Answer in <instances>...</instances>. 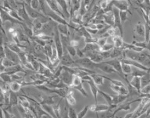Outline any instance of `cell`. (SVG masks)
<instances>
[{
    "instance_id": "obj_45",
    "label": "cell",
    "mask_w": 150,
    "mask_h": 118,
    "mask_svg": "<svg viewBox=\"0 0 150 118\" xmlns=\"http://www.w3.org/2000/svg\"><path fill=\"white\" fill-rule=\"evenodd\" d=\"M108 38H109V37H100L99 38H98L97 44H98V46L100 47L104 46V45L107 43Z\"/></svg>"
},
{
    "instance_id": "obj_53",
    "label": "cell",
    "mask_w": 150,
    "mask_h": 118,
    "mask_svg": "<svg viewBox=\"0 0 150 118\" xmlns=\"http://www.w3.org/2000/svg\"><path fill=\"white\" fill-rule=\"evenodd\" d=\"M77 56L79 58H82L85 57V54H84V51L82 49H81L80 47H77Z\"/></svg>"
},
{
    "instance_id": "obj_14",
    "label": "cell",
    "mask_w": 150,
    "mask_h": 118,
    "mask_svg": "<svg viewBox=\"0 0 150 118\" xmlns=\"http://www.w3.org/2000/svg\"><path fill=\"white\" fill-rule=\"evenodd\" d=\"M103 20H104L106 25L110 26V27H113L114 26L115 17L112 10V11L107 12V13H105L103 15Z\"/></svg>"
},
{
    "instance_id": "obj_4",
    "label": "cell",
    "mask_w": 150,
    "mask_h": 118,
    "mask_svg": "<svg viewBox=\"0 0 150 118\" xmlns=\"http://www.w3.org/2000/svg\"><path fill=\"white\" fill-rule=\"evenodd\" d=\"M60 80L62 82H63L64 83L68 86L70 87L72 85V81H73V78H74V74L70 73V72H68L67 70H66L64 68H63V72H61L60 75L59 77Z\"/></svg>"
},
{
    "instance_id": "obj_1",
    "label": "cell",
    "mask_w": 150,
    "mask_h": 118,
    "mask_svg": "<svg viewBox=\"0 0 150 118\" xmlns=\"http://www.w3.org/2000/svg\"><path fill=\"white\" fill-rule=\"evenodd\" d=\"M60 65H63V66H65V67L70 68L77 67L78 66V65L76 64V61L74 59V58L67 51H64L62 58H60Z\"/></svg>"
},
{
    "instance_id": "obj_6",
    "label": "cell",
    "mask_w": 150,
    "mask_h": 118,
    "mask_svg": "<svg viewBox=\"0 0 150 118\" xmlns=\"http://www.w3.org/2000/svg\"><path fill=\"white\" fill-rule=\"evenodd\" d=\"M46 16H48L51 20L54 21L56 23H63V24H70V23H68L67 20H66L65 19L63 18L62 16L58 15L56 13H54L52 10L49 9V11L46 12Z\"/></svg>"
},
{
    "instance_id": "obj_48",
    "label": "cell",
    "mask_w": 150,
    "mask_h": 118,
    "mask_svg": "<svg viewBox=\"0 0 150 118\" xmlns=\"http://www.w3.org/2000/svg\"><path fill=\"white\" fill-rule=\"evenodd\" d=\"M98 5H99V7H100L101 9H105L108 7V6L110 5V3L107 2V0H102L100 2H98Z\"/></svg>"
},
{
    "instance_id": "obj_11",
    "label": "cell",
    "mask_w": 150,
    "mask_h": 118,
    "mask_svg": "<svg viewBox=\"0 0 150 118\" xmlns=\"http://www.w3.org/2000/svg\"><path fill=\"white\" fill-rule=\"evenodd\" d=\"M96 68H98V69L101 70L102 72H105V73H107V74H112V73H117L116 70L110 66V65H108L105 62L103 61L101 63H96Z\"/></svg>"
},
{
    "instance_id": "obj_42",
    "label": "cell",
    "mask_w": 150,
    "mask_h": 118,
    "mask_svg": "<svg viewBox=\"0 0 150 118\" xmlns=\"http://www.w3.org/2000/svg\"><path fill=\"white\" fill-rule=\"evenodd\" d=\"M68 116H69V118H78L77 114L75 111L74 108L73 107H70V106L68 108Z\"/></svg>"
},
{
    "instance_id": "obj_8",
    "label": "cell",
    "mask_w": 150,
    "mask_h": 118,
    "mask_svg": "<svg viewBox=\"0 0 150 118\" xmlns=\"http://www.w3.org/2000/svg\"><path fill=\"white\" fill-rule=\"evenodd\" d=\"M84 54H85V57L89 58L95 63H101L105 61V59L100 54V51H89V52L84 53Z\"/></svg>"
},
{
    "instance_id": "obj_41",
    "label": "cell",
    "mask_w": 150,
    "mask_h": 118,
    "mask_svg": "<svg viewBox=\"0 0 150 118\" xmlns=\"http://www.w3.org/2000/svg\"><path fill=\"white\" fill-rule=\"evenodd\" d=\"M114 48V45L113 44H110V43H106V44L100 48V51H112V49Z\"/></svg>"
},
{
    "instance_id": "obj_36",
    "label": "cell",
    "mask_w": 150,
    "mask_h": 118,
    "mask_svg": "<svg viewBox=\"0 0 150 118\" xmlns=\"http://www.w3.org/2000/svg\"><path fill=\"white\" fill-rule=\"evenodd\" d=\"M82 84H80L78 86H75V87H73V88L71 89H74V90H77L82 96H84V97H88V93H87L86 90H85L84 87H83V85H82Z\"/></svg>"
},
{
    "instance_id": "obj_56",
    "label": "cell",
    "mask_w": 150,
    "mask_h": 118,
    "mask_svg": "<svg viewBox=\"0 0 150 118\" xmlns=\"http://www.w3.org/2000/svg\"><path fill=\"white\" fill-rule=\"evenodd\" d=\"M96 0H91V4H90V6H89V10H91L92 9V7L96 5Z\"/></svg>"
},
{
    "instance_id": "obj_32",
    "label": "cell",
    "mask_w": 150,
    "mask_h": 118,
    "mask_svg": "<svg viewBox=\"0 0 150 118\" xmlns=\"http://www.w3.org/2000/svg\"><path fill=\"white\" fill-rule=\"evenodd\" d=\"M52 46H53V45H52ZM52 46V45H49V44H46V45L44 47V53L46 55L47 58H48V61L51 58L52 55V51H53Z\"/></svg>"
},
{
    "instance_id": "obj_57",
    "label": "cell",
    "mask_w": 150,
    "mask_h": 118,
    "mask_svg": "<svg viewBox=\"0 0 150 118\" xmlns=\"http://www.w3.org/2000/svg\"><path fill=\"white\" fill-rule=\"evenodd\" d=\"M31 2H32V0H24V3L27 5H29V6H30Z\"/></svg>"
},
{
    "instance_id": "obj_9",
    "label": "cell",
    "mask_w": 150,
    "mask_h": 118,
    "mask_svg": "<svg viewBox=\"0 0 150 118\" xmlns=\"http://www.w3.org/2000/svg\"><path fill=\"white\" fill-rule=\"evenodd\" d=\"M0 14H1V20H2V25H4V23L6 22H10V23L14 25V24H16V23H23V22H20V21L16 20L14 18H13L10 15H9L6 11H5L4 9H1V12H0Z\"/></svg>"
},
{
    "instance_id": "obj_49",
    "label": "cell",
    "mask_w": 150,
    "mask_h": 118,
    "mask_svg": "<svg viewBox=\"0 0 150 118\" xmlns=\"http://www.w3.org/2000/svg\"><path fill=\"white\" fill-rule=\"evenodd\" d=\"M133 44H134L135 46L137 47H142L144 49H146L147 48V43L144 40L142 42H136V41H134L132 43Z\"/></svg>"
},
{
    "instance_id": "obj_54",
    "label": "cell",
    "mask_w": 150,
    "mask_h": 118,
    "mask_svg": "<svg viewBox=\"0 0 150 118\" xmlns=\"http://www.w3.org/2000/svg\"><path fill=\"white\" fill-rule=\"evenodd\" d=\"M105 27H106V24H105V23H97L96 24V29L98 30H103V28H105Z\"/></svg>"
},
{
    "instance_id": "obj_52",
    "label": "cell",
    "mask_w": 150,
    "mask_h": 118,
    "mask_svg": "<svg viewBox=\"0 0 150 118\" xmlns=\"http://www.w3.org/2000/svg\"><path fill=\"white\" fill-rule=\"evenodd\" d=\"M70 45L72 47H74L76 48H77V47H79V40L77 39L70 40Z\"/></svg>"
},
{
    "instance_id": "obj_46",
    "label": "cell",
    "mask_w": 150,
    "mask_h": 118,
    "mask_svg": "<svg viewBox=\"0 0 150 118\" xmlns=\"http://www.w3.org/2000/svg\"><path fill=\"white\" fill-rule=\"evenodd\" d=\"M39 6H40V2L39 0H32V2L30 3V7L32 9H35L39 11Z\"/></svg>"
},
{
    "instance_id": "obj_31",
    "label": "cell",
    "mask_w": 150,
    "mask_h": 118,
    "mask_svg": "<svg viewBox=\"0 0 150 118\" xmlns=\"http://www.w3.org/2000/svg\"><path fill=\"white\" fill-rule=\"evenodd\" d=\"M141 83H142V88L144 86H147L149 84H150V72H146V74L145 75H143L141 78Z\"/></svg>"
},
{
    "instance_id": "obj_38",
    "label": "cell",
    "mask_w": 150,
    "mask_h": 118,
    "mask_svg": "<svg viewBox=\"0 0 150 118\" xmlns=\"http://www.w3.org/2000/svg\"><path fill=\"white\" fill-rule=\"evenodd\" d=\"M128 13L131 14V13L130 11H120V17L121 20L122 24H124L128 20Z\"/></svg>"
},
{
    "instance_id": "obj_51",
    "label": "cell",
    "mask_w": 150,
    "mask_h": 118,
    "mask_svg": "<svg viewBox=\"0 0 150 118\" xmlns=\"http://www.w3.org/2000/svg\"><path fill=\"white\" fill-rule=\"evenodd\" d=\"M100 54L103 57L104 59H110V56H111V51H100Z\"/></svg>"
},
{
    "instance_id": "obj_33",
    "label": "cell",
    "mask_w": 150,
    "mask_h": 118,
    "mask_svg": "<svg viewBox=\"0 0 150 118\" xmlns=\"http://www.w3.org/2000/svg\"><path fill=\"white\" fill-rule=\"evenodd\" d=\"M122 72L125 75H131L133 71H132V68L131 65L122 62Z\"/></svg>"
},
{
    "instance_id": "obj_37",
    "label": "cell",
    "mask_w": 150,
    "mask_h": 118,
    "mask_svg": "<svg viewBox=\"0 0 150 118\" xmlns=\"http://www.w3.org/2000/svg\"><path fill=\"white\" fill-rule=\"evenodd\" d=\"M6 12L12 16V17H13V18L15 19V20L20 21V22H23V20L21 18V16H19L18 13H17L16 10H15V9H10V10H8V11Z\"/></svg>"
},
{
    "instance_id": "obj_62",
    "label": "cell",
    "mask_w": 150,
    "mask_h": 118,
    "mask_svg": "<svg viewBox=\"0 0 150 118\" xmlns=\"http://www.w3.org/2000/svg\"><path fill=\"white\" fill-rule=\"evenodd\" d=\"M146 118H150V114H149V115H148V116H147V117H146Z\"/></svg>"
},
{
    "instance_id": "obj_17",
    "label": "cell",
    "mask_w": 150,
    "mask_h": 118,
    "mask_svg": "<svg viewBox=\"0 0 150 118\" xmlns=\"http://www.w3.org/2000/svg\"><path fill=\"white\" fill-rule=\"evenodd\" d=\"M74 89L70 88V89L68 91L67 94L65 98L66 101L67 103V104L69 105V106H70V107H74L75 105H76V103H77V100H76V99H75L74 96Z\"/></svg>"
},
{
    "instance_id": "obj_2",
    "label": "cell",
    "mask_w": 150,
    "mask_h": 118,
    "mask_svg": "<svg viewBox=\"0 0 150 118\" xmlns=\"http://www.w3.org/2000/svg\"><path fill=\"white\" fill-rule=\"evenodd\" d=\"M53 39L54 45L56 47V48L57 49V51H58L59 54V58H62V56H63V53H64V51H63V42H62V40H61V35L56 27V30H55V33H54Z\"/></svg>"
},
{
    "instance_id": "obj_55",
    "label": "cell",
    "mask_w": 150,
    "mask_h": 118,
    "mask_svg": "<svg viewBox=\"0 0 150 118\" xmlns=\"http://www.w3.org/2000/svg\"><path fill=\"white\" fill-rule=\"evenodd\" d=\"M40 118H54V117L52 116H51L50 114H49L48 113H46V112H45V114H42Z\"/></svg>"
},
{
    "instance_id": "obj_28",
    "label": "cell",
    "mask_w": 150,
    "mask_h": 118,
    "mask_svg": "<svg viewBox=\"0 0 150 118\" xmlns=\"http://www.w3.org/2000/svg\"><path fill=\"white\" fill-rule=\"evenodd\" d=\"M112 44L114 45V47L117 48H122L124 42L123 40V37L121 36H116L112 37Z\"/></svg>"
},
{
    "instance_id": "obj_30",
    "label": "cell",
    "mask_w": 150,
    "mask_h": 118,
    "mask_svg": "<svg viewBox=\"0 0 150 118\" xmlns=\"http://www.w3.org/2000/svg\"><path fill=\"white\" fill-rule=\"evenodd\" d=\"M98 94L102 95V96L105 99V100L106 101L109 106L112 105V96H110V94H108V93H105L103 91H101L100 89H98Z\"/></svg>"
},
{
    "instance_id": "obj_34",
    "label": "cell",
    "mask_w": 150,
    "mask_h": 118,
    "mask_svg": "<svg viewBox=\"0 0 150 118\" xmlns=\"http://www.w3.org/2000/svg\"><path fill=\"white\" fill-rule=\"evenodd\" d=\"M1 65H3L6 68H7L13 67L14 65H16V64H15V63H14L13 61H12L11 60H9V58H3L2 60H1Z\"/></svg>"
},
{
    "instance_id": "obj_58",
    "label": "cell",
    "mask_w": 150,
    "mask_h": 118,
    "mask_svg": "<svg viewBox=\"0 0 150 118\" xmlns=\"http://www.w3.org/2000/svg\"><path fill=\"white\" fill-rule=\"evenodd\" d=\"M147 50H149V51H150V39L149 40V42L147 43Z\"/></svg>"
},
{
    "instance_id": "obj_44",
    "label": "cell",
    "mask_w": 150,
    "mask_h": 118,
    "mask_svg": "<svg viewBox=\"0 0 150 118\" xmlns=\"http://www.w3.org/2000/svg\"><path fill=\"white\" fill-rule=\"evenodd\" d=\"M105 79H107L109 81L111 82V84L112 85H115V86H125L121 81H120V80H117V79H110L109 77H106V76H104Z\"/></svg>"
},
{
    "instance_id": "obj_5",
    "label": "cell",
    "mask_w": 150,
    "mask_h": 118,
    "mask_svg": "<svg viewBox=\"0 0 150 118\" xmlns=\"http://www.w3.org/2000/svg\"><path fill=\"white\" fill-rule=\"evenodd\" d=\"M2 45H4L5 47V51H6V58H9V60H11L12 61H13L15 64H21V59H20V57H19L18 54L16 53V52H14L12 50L8 47L6 45H5V44H2Z\"/></svg>"
},
{
    "instance_id": "obj_3",
    "label": "cell",
    "mask_w": 150,
    "mask_h": 118,
    "mask_svg": "<svg viewBox=\"0 0 150 118\" xmlns=\"http://www.w3.org/2000/svg\"><path fill=\"white\" fill-rule=\"evenodd\" d=\"M76 61V64L78 65V66H81V67L86 68H88V69L92 70L93 68H96V64L94 61L90 59L88 57H84V58H79Z\"/></svg>"
},
{
    "instance_id": "obj_61",
    "label": "cell",
    "mask_w": 150,
    "mask_h": 118,
    "mask_svg": "<svg viewBox=\"0 0 150 118\" xmlns=\"http://www.w3.org/2000/svg\"><path fill=\"white\" fill-rule=\"evenodd\" d=\"M148 16H149V20L150 21V9H149V15H148Z\"/></svg>"
},
{
    "instance_id": "obj_26",
    "label": "cell",
    "mask_w": 150,
    "mask_h": 118,
    "mask_svg": "<svg viewBox=\"0 0 150 118\" xmlns=\"http://www.w3.org/2000/svg\"><path fill=\"white\" fill-rule=\"evenodd\" d=\"M19 104V96L16 95V93L10 91L9 93V106L14 107Z\"/></svg>"
},
{
    "instance_id": "obj_24",
    "label": "cell",
    "mask_w": 150,
    "mask_h": 118,
    "mask_svg": "<svg viewBox=\"0 0 150 118\" xmlns=\"http://www.w3.org/2000/svg\"><path fill=\"white\" fill-rule=\"evenodd\" d=\"M134 32H135V34L138 35V36L145 38V24H143V23H138V24H136L135 28H134Z\"/></svg>"
},
{
    "instance_id": "obj_18",
    "label": "cell",
    "mask_w": 150,
    "mask_h": 118,
    "mask_svg": "<svg viewBox=\"0 0 150 118\" xmlns=\"http://www.w3.org/2000/svg\"><path fill=\"white\" fill-rule=\"evenodd\" d=\"M70 24H63V23H57L56 28L59 30V32L61 35H64V36H67L70 37Z\"/></svg>"
},
{
    "instance_id": "obj_21",
    "label": "cell",
    "mask_w": 150,
    "mask_h": 118,
    "mask_svg": "<svg viewBox=\"0 0 150 118\" xmlns=\"http://www.w3.org/2000/svg\"><path fill=\"white\" fill-rule=\"evenodd\" d=\"M123 51L124 50L122 48H117L114 47L111 51V56H110V59H120L121 60L123 58Z\"/></svg>"
},
{
    "instance_id": "obj_16",
    "label": "cell",
    "mask_w": 150,
    "mask_h": 118,
    "mask_svg": "<svg viewBox=\"0 0 150 118\" xmlns=\"http://www.w3.org/2000/svg\"><path fill=\"white\" fill-rule=\"evenodd\" d=\"M110 89L112 91H114L115 93H117L119 95H124V96H128V89L125 86H115L111 84L110 85Z\"/></svg>"
},
{
    "instance_id": "obj_43",
    "label": "cell",
    "mask_w": 150,
    "mask_h": 118,
    "mask_svg": "<svg viewBox=\"0 0 150 118\" xmlns=\"http://www.w3.org/2000/svg\"><path fill=\"white\" fill-rule=\"evenodd\" d=\"M88 110H89V106L88 105H87V106H85V107H84V108H83V109L79 112V113H77L78 118H84Z\"/></svg>"
},
{
    "instance_id": "obj_7",
    "label": "cell",
    "mask_w": 150,
    "mask_h": 118,
    "mask_svg": "<svg viewBox=\"0 0 150 118\" xmlns=\"http://www.w3.org/2000/svg\"><path fill=\"white\" fill-rule=\"evenodd\" d=\"M57 4L59 5V6L61 9L62 12L63 13V14L65 15L66 18H67V20L69 22L70 21V18H71V16H70V12L68 9V6H69V4L68 2L66 1V0H56Z\"/></svg>"
},
{
    "instance_id": "obj_23",
    "label": "cell",
    "mask_w": 150,
    "mask_h": 118,
    "mask_svg": "<svg viewBox=\"0 0 150 118\" xmlns=\"http://www.w3.org/2000/svg\"><path fill=\"white\" fill-rule=\"evenodd\" d=\"M91 79H92V81L95 82L97 86H103V84H104V75H101L99 74H94V75H91Z\"/></svg>"
},
{
    "instance_id": "obj_39",
    "label": "cell",
    "mask_w": 150,
    "mask_h": 118,
    "mask_svg": "<svg viewBox=\"0 0 150 118\" xmlns=\"http://www.w3.org/2000/svg\"><path fill=\"white\" fill-rule=\"evenodd\" d=\"M146 72H147V71H144V70L137 68V70L133 71L131 75L132 77H140V78H142L143 75H145L146 74Z\"/></svg>"
},
{
    "instance_id": "obj_59",
    "label": "cell",
    "mask_w": 150,
    "mask_h": 118,
    "mask_svg": "<svg viewBox=\"0 0 150 118\" xmlns=\"http://www.w3.org/2000/svg\"><path fill=\"white\" fill-rule=\"evenodd\" d=\"M66 1L68 2V4H69V6H70V2H71V0H66Z\"/></svg>"
},
{
    "instance_id": "obj_12",
    "label": "cell",
    "mask_w": 150,
    "mask_h": 118,
    "mask_svg": "<svg viewBox=\"0 0 150 118\" xmlns=\"http://www.w3.org/2000/svg\"><path fill=\"white\" fill-rule=\"evenodd\" d=\"M25 8L27 12H28V15H29V16H30L31 20H35V19L38 18H42V17H45L46 16H45L44 14H42V13H40L39 11L32 9L29 5L25 4Z\"/></svg>"
},
{
    "instance_id": "obj_29",
    "label": "cell",
    "mask_w": 150,
    "mask_h": 118,
    "mask_svg": "<svg viewBox=\"0 0 150 118\" xmlns=\"http://www.w3.org/2000/svg\"><path fill=\"white\" fill-rule=\"evenodd\" d=\"M22 84L20 83V82H12L11 83L9 84V89H10V91L12 92H14V93H18L22 89Z\"/></svg>"
},
{
    "instance_id": "obj_25",
    "label": "cell",
    "mask_w": 150,
    "mask_h": 118,
    "mask_svg": "<svg viewBox=\"0 0 150 118\" xmlns=\"http://www.w3.org/2000/svg\"><path fill=\"white\" fill-rule=\"evenodd\" d=\"M19 104L25 109H29L30 107V100L26 96H19Z\"/></svg>"
},
{
    "instance_id": "obj_60",
    "label": "cell",
    "mask_w": 150,
    "mask_h": 118,
    "mask_svg": "<svg viewBox=\"0 0 150 118\" xmlns=\"http://www.w3.org/2000/svg\"><path fill=\"white\" fill-rule=\"evenodd\" d=\"M126 1H127V2H129V4H130V5H132V3H131V0H126Z\"/></svg>"
},
{
    "instance_id": "obj_27",
    "label": "cell",
    "mask_w": 150,
    "mask_h": 118,
    "mask_svg": "<svg viewBox=\"0 0 150 118\" xmlns=\"http://www.w3.org/2000/svg\"><path fill=\"white\" fill-rule=\"evenodd\" d=\"M130 84L133 86L134 88L139 92H141V89H142V83H141V78L140 77H132Z\"/></svg>"
},
{
    "instance_id": "obj_22",
    "label": "cell",
    "mask_w": 150,
    "mask_h": 118,
    "mask_svg": "<svg viewBox=\"0 0 150 118\" xmlns=\"http://www.w3.org/2000/svg\"><path fill=\"white\" fill-rule=\"evenodd\" d=\"M5 45H6L10 50H12V51H14V52H16V53L17 54L21 53V51H23V50L21 49V47H20V45L16 44V42L13 41V40H9Z\"/></svg>"
},
{
    "instance_id": "obj_13",
    "label": "cell",
    "mask_w": 150,
    "mask_h": 118,
    "mask_svg": "<svg viewBox=\"0 0 150 118\" xmlns=\"http://www.w3.org/2000/svg\"><path fill=\"white\" fill-rule=\"evenodd\" d=\"M110 109V106L108 104H96L89 105V110L91 112H95V113H103V112L107 111L108 110Z\"/></svg>"
},
{
    "instance_id": "obj_10",
    "label": "cell",
    "mask_w": 150,
    "mask_h": 118,
    "mask_svg": "<svg viewBox=\"0 0 150 118\" xmlns=\"http://www.w3.org/2000/svg\"><path fill=\"white\" fill-rule=\"evenodd\" d=\"M112 3L113 7L119 9L120 11H129L130 4L126 0H113Z\"/></svg>"
},
{
    "instance_id": "obj_19",
    "label": "cell",
    "mask_w": 150,
    "mask_h": 118,
    "mask_svg": "<svg viewBox=\"0 0 150 118\" xmlns=\"http://www.w3.org/2000/svg\"><path fill=\"white\" fill-rule=\"evenodd\" d=\"M100 48L101 47L98 46L97 43H88V44H85L82 50L84 53H86L89 51H100Z\"/></svg>"
},
{
    "instance_id": "obj_47",
    "label": "cell",
    "mask_w": 150,
    "mask_h": 118,
    "mask_svg": "<svg viewBox=\"0 0 150 118\" xmlns=\"http://www.w3.org/2000/svg\"><path fill=\"white\" fill-rule=\"evenodd\" d=\"M141 93L144 94V95H149V94H150V84L141 89Z\"/></svg>"
},
{
    "instance_id": "obj_20",
    "label": "cell",
    "mask_w": 150,
    "mask_h": 118,
    "mask_svg": "<svg viewBox=\"0 0 150 118\" xmlns=\"http://www.w3.org/2000/svg\"><path fill=\"white\" fill-rule=\"evenodd\" d=\"M127 99H128V96L119 95V94L112 96V104L119 106V105L124 103V102L127 101Z\"/></svg>"
},
{
    "instance_id": "obj_50",
    "label": "cell",
    "mask_w": 150,
    "mask_h": 118,
    "mask_svg": "<svg viewBox=\"0 0 150 118\" xmlns=\"http://www.w3.org/2000/svg\"><path fill=\"white\" fill-rule=\"evenodd\" d=\"M2 118H13L11 114H9V111L5 108H2Z\"/></svg>"
},
{
    "instance_id": "obj_40",
    "label": "cell",
    "mask_w": 150,
    "mask_h": 118,
    "mask_svg": "<svg viewBox=\"0 0 150 118\" xmlns=\"http://www.w3.org/2000/svg\"><path fill=\"white\" fill-rule=\"evenodd\" d=\"M65 49H66V51H67L68 53L70 54L73 58H74L75 56L77 55V48L74 47L70 46V44H69V45L65 47Z\"/></svg>"
},
{
    "instance_id": "obj_15",
    "label": "cell",
    "mask_w": 150,
    "mask_h": 118,
    "mask_svg": "<svg viewBox=\"0 0 150 118\" xmlns=\"http://www.w3.org/2000/svg\"><path fill=\"white\" fill-rule=\"evenodd\" d=\"M83 82H87L89 86H90V89H91V92L93 95L94 98H95V100H96V103H98V86H96L95 82L92 81V79H89V80H85V81H83Z\"/></svg>"
},
{
    "instance_id": "obj_35",
    "label": "cell",
    "mask_w": 150,
    "mask_h": 118,
    "mask_svg": "<svg viewBox=\"0 0 150 118\" xmlns=\"http://www.w3.org/2000/svg\"><path fill=\"white\" fill-rule=\"evenodd\" d=\"M1 80L7 84H10L12 82V76L10 75L7 74L6 72L1 73Z\"/></svg>"
}]
</instances>
